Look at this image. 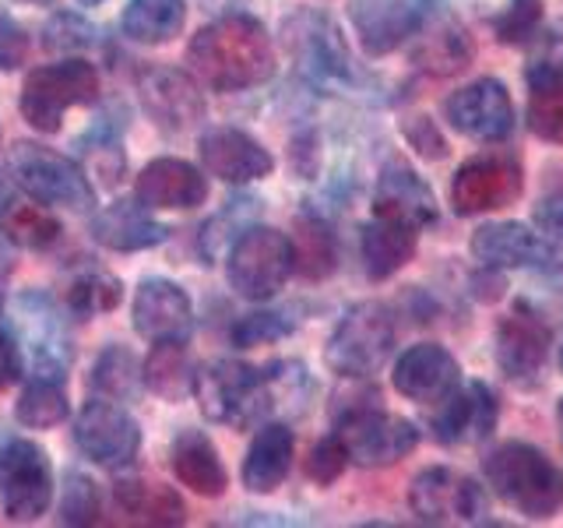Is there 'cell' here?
Here are the masks:
<instances>
[{
    "mask_svg": "<svg viewBox=\"0 0 563 528\" xmlns=\"http://www.w3.org/2000/svg\"><path fill=\"white\" fill-rule=\"evenodd\" d=\"M289 240L296 254V272L307 282H324L339 272V237H334V229L324 216H317V211L296 216Z\"/></svg>",
    "mask_w": 563,
    "mask_h": 528,
    "instance_id": "32",
    "label": "cell"
},
{
    "mask_svg": "<svg viewBox=\"0 0 563 528\" xmlns=\"http://www.w3.org/2000/svg\"><path fill=\"white\" fill-rule=\"evenodd\" d=\"M374 216L412 222L422 229V226H433L440 211H437L433 187L422 180L409 163L391 158V163H384L374 184Z\"/></svg>",
    "mask_w": 563,
    "mask_h": 528,
    "instance_id": "25",
    "label": "cell"
},
{
    "mask_svg": "<svg viewBox=\"0 0 563 528\" xmlns=\"http://www.w3.org/2000/svg\"><path fill=\"white\" fill-rule=\"evenodd\" d=\"M536 226L539 233L563 243V194H553V198H542L536 205Z\"/></svg>",
    "mask_w": 563,
    "mask_h": 528,
    "instance_id": "50",
    "label": "cell"
},
{
    "mask_svg": "<svg viewBox=\"0 0 563 528\" xmlns=\"http://www.w3.org/2000/svg\"><path fill=\"white\" fill-rule=\"evenodd\" d=\"M0 233L11 246H22V251H49V246H57L60 237H64V226L60 219L53 216L49 205H11L4 211V222H0Z\"/></svg>",
    "mask_w": 563,
    "mask_h": 528,
    "instance_id": "38",
    "label": "cell"
},
{
    "mask_svg": "<svg viewBox=\"0 0 563 528\" xmlns=\"http://www.w3.org/2000/svg\"><path fill=\"white\" fill-rule=\"evenodd\" d=\"M169 465H173L176 480H180V486L198 493V497L216 501L229 486V472L222 465V454L216 448V440H211L205 430L187 427L176 433L169 444Z\"/></svg>",
    "mask_w": 563,
    "mask_h": 528,
    "instance_id": "27",
    "label": "cell"
},
{
    "mask_svg": "<svg viewBox=\"0 0 563 528\" xmlns=\"http://www.w3.org/2000/svg\"><path fill=\"white\" fill-rule=\"evenodd\" d=\"M22 374H25L22 342H18V334L8 324H0V392L22 381Z\"/></svg>",
    "mask_w": 563,
    "mask_h": 528,
    "instance_id": "49",
    "label": "cell"
},
{
    "mask_svg": "<svg viewBox=\"0 0 563 528\" xmlns=\"http://www.w3.org/2000/svg\"><path fill=\"white\" fill-rule=\"evenodd\" d=\"M472 57H475L472 35L465 32L462 22H454L444 8H440L430 18V25L412 40V64L433 78L457 75V70H465L472 64Z\"/></svg>",
    "mask_w": 563,
    "mask_h": 528,
    "instance_id": "28",
    "label": "cell"
},
{
    "mask_svg": "<svg viewBox=\"0 0 563 528\" xmlns=\"http://www.w3.org/2000/svg\"><path fill=\"white\" fill-rule=\"evenodd\" d=\"M286 46L299 75L313 85H360V70L349 57L342 29L321 11H296L286 22Z\"/></svg>",
    "mask_w": 563,
    "mask_h": 528,
    "instance_id": "10",
    "label": "cell"
},
{
    "mask_svg": "<svg viewBox=\"0 0 563 528\" xmlns=\"http://www.w3.org/2000/svg\"><path fill=\"white\" fill-rule=\"evenodd\" d=\"M8 173L32 201L67 211L96 208V187L88 180L92 173L57 148L35 145V141H18L8 152Z\"/></svg>",
    "mask_w": 563,
    "mask_h": 528,
    "instance_id": "6",
    "label": "cell"
},
{
    "mask_svg": "<svg viewBox=\"0 0 563 528\" xmlns=\"http://www.w3.org/2000/svg\"><path fill=\"white\" fill-rule=\"evenodd\" d=\"M440 8V0H356L349 22L366 57H387L412 43Z\"/></svg>",
    "mask_w": 563,
    "mask_h": 528,
    "instance_id": "15",
    "label": "cell"
},
{
    "mask_svg": "<svg viewBox=\"0 0 563 528\" xmlns=\"http://www.w3.org/2000/svg\"><path fill=\"white\" fill-rule=\"evenodd\" d=\"M395 339H398V324L391 307L377 304V299H366V304L349 307L339 317V324L328 334L324 363L331 374H339L345 381L374 377L387 363V356H391Z\"/></svg>",
    "mask_w": 563,
    "mask_h": 528,
    "instance_id": "4",
    "label": "cell"
},
{
    "mask_svg": "<svg viewBox=\"0 0 563 528\" xmlns=\"http://www.w3.org/2000/svg\"><path fill=\"white\" fill-rule=\"evenodd\" d=\"M145 387L152 395L166 402H184L194 395L198 366H194L187 342H152V352L145 356Z\"/></svg>",
    "mask_w": 563,
    "mask_h": 528,
    "instance_id": "34",
    "label": "cell"
},
{
    "mask_svg": "<svg viewBox=\"0 0 563 528\" xmlns=\"http://www.w3.org/2000/svg\"><path fill=\"white\" fill-rule=\"evenodd\" d=\"M542 25V0H510V4L493 18V32L504 46H521L536 40Z\"/></svg>",
    "mask_w": 563,
    "mask_h": 528,
    "instance_id": "45",
    "label": "cell"
},
{
    "mask_svg": "<svg viewBox=\"0 0 563 528\" xmlns=\"http://www.w3.org/2000/svg\"><path fill=\"white\" fill-rule=\"evenodd\" d=\"M556 422H560V437H563V398H560V405H556Z\"/></svg>",
    "mask_w": 563,
    "mask_h": 528,
    "instance_id": "52",
    "label": "cell"
},
{
    "mask_svg": "<svg viewBox=\"0 0 563 528\" xmlns=\"http://www.w3.org/2000/svg\"><path fill=\"white\" fill-rule=\"evenodd\" d=\"M113 497L123 515H131L141 525H184L187 507L176 497L173 486L148 483V480H120L113 486Z\"/></svg>",
    "mask_w": 563,
    "mask_h": 528,
    "instance_id": "35",
    "label": "cell"
},
{
    "mask_svg": "<svg viewBox=\"0 0 563 528\" xmlns=\"http://www.w3.org/2000/svg\"><path fill=\"white\" fill-rule=\"evenodd\" d=\"M141 387H145V366L137 363L134 352L120 342L106 345L92 363V374H88V392L110 402H134Z\"/></svg>",
    "mask_w": 563,
    "mask_h": 528,
    "instance_id": "36",
    "label": "cell"
},
{
    "mask_svg": "<svg viewBox=\"0 0 563 528\" xmlns=\"http://www.w3.org/2000/svg\"><path fill=\"white\" fill-rule=\"evenodd\" d=\"M53 504L49 454L29 437H11L0 444V507L8 521H40Z\"/></svg>",
    "mask_w": 563,
    "mask_h": 528,
    "instance_id": "11",
    "label": "cell"
},
{
    "mask_svg": "<svg viewBox=\"0 0 563 528\" xmlns=\"http://www.w3.org/2000/svg\"><path fill=\"white\" fill-rule=\"evenodd\" d=\"M254 205H257L254 198H236V201H229V205L219 211V216L201 229V254H205L208 264L216 261V254L222 251V246H233V240H236V237H233V229H246V226H251L246 219H251L254 211H257Z\"/></svg>",
    "mask_w": 563,
    "mask_h": 528,
    "instance_id": "43",
    "label": "cell"
},
{
    "mask_svg": "<svg viewBox=\"0 0 563 528\" xmlns=\"http://www.w3.org/2000/svg\"><path fill=\"white\" fill-rule=\"evenodd\" d=\"M486 486L515 507L518 515L545 521L563 504V475L536 444L528 440H504L483 458Z\"/></svg>",
    "mask_w": 563,
    "mask_h": 528,
    "instance_id": "2",
    "label": "cell"
},
{
    "mask_svg": "<svg viewBox=\"0 0 563 528\" xmlns=\"http://www.w3.org/2000/svg\"><path fill=\"white\" fill-rule=\"evenodd\" d=\"M96 25L88 22L78 11H57L49 14V22L43 25V46L57 53H78L96 43Z\"/></svg>",
    "mask_w": 563,
    "mask_h": 528,
    "instance_id": "44",
    "label": "cell"
},
{
    "mask_svg": "<svg viewBox=\"0 0 563 528\" xmlns=\"http://www.w3.org/2000/svg\"><path fill=\"white\" fill-rule=\"evenodd\" d=\"M472 257L483 268H553L560 261L556 246L545 233H536L525 222H486L468 240Z\"/></svg>",
    "mask_w": 563,
    "mask_h": 528,
    "instance_id": "19",
    "label": "cell"
},
{
    "mask_svg": "<svg viewBox=\"0 0 563 528\" xmlns=\"http://www.w3.org/2000/svg\"><path fill=\"white\" fill-rule=\"evenodd\" d=\"M528 128L550 145H563V61L528 67Z\"/></svg>",
    "mask_w": 563,
    "mask_h": 528,
    "instance_id": "31",
    "label": "cell"
},
{
    "mask_svg": "<svg viewBox=\"0 0 563 528\" xmlns=\"http://www.w3.org/2000/svg\"><path fill=\"white\" fill-rule=\"evenodd\" d=\"M419 251V226L398 219H374L360 229V257L369 282L398 275Z\"/></svg>",
    "mask_w": 563,
    "mask_h": 528,
    "instance_id": "29",
    "label": "cell"
},
{
    "mask_svg": "<svg viewBox=\"0 0 563 528\" xmlns=\"http://www.w3.org/2000/svg\"><path fill=\"white\" fill-rule=\"evenodd\" d=\"M120 299H123V282L110 272L96 268V272H85L70 282L64 307H67V314H75L78 321H92L99 314L117 310Z\"/></svg>",
    "mask_w": 563,
    "mask_h": 528,
    "instance_id": "40",
    "label": "cell"
},
{
    "mask_svg": "<svg viewBox=\"0 0 563 528\" xmlns=\"http://www.w3.org/2000/svg\"><path fill=\"white\" fill-rule=\"evenodd\" d=\"M187 4L184 0H128L120 14V32L137 46H163L184 32Z\"/></svg>",
    "mask_w": 563,
    "mask_h": 528,
    "instance_id": "33",
    "label": "cell"
},
{
    "mask_svg": "<svg viewBox=\"0 0 563 528\" xmlns=\"http://www.w3.org/2000/svg\"><path fill=\"white\" fill-rule=\"evenodd\" d=\"M0 208H4V187H0Z\"/></svg>",
    "mask_w": 563,
    "mask_h": 528,
    "instance_id": "55",
    "label": "cell"
},
{
    "mask_svg": "<svg viewBox=\"0 0 563 528\" xmlns=\"http://www.w3.org/2000/svg\"><path fill=\"white\" fill-rule=\"evenodd\" d=\"M560 366H563V349H560Z\"/></svg>",
    "mask_w": 563,
    "mask_h": 528,
    "instance_id": "56",
    "label": "cell"
},
{
    "mask_svg": "<svg viewBox=\"0 0 563 528\" xmlns=\"http://www.w3.org/2000/svg\"><path fill=\"white\" fill-rule=\"evenodd\" d=\"M134 331L148 342H187L194 331V304L173 278H145L134 293Z\"/></svg>",
    "mask_w": 563,
    "mask_h": 528,
    "instance_id": "22",
    "label": "cell"
},
{
    "mask_svg": "<svg viewBox=\"0 0 563 528\" xmlns=\"http://www.w3.org/2000/svg\"><path fill=\"white\" fill-rule=\"evenodd\" d=\"M409 507L427 525H479L486 521V490L448 465L422 469L409 486Z\"/></svg>",
    "mask_w": 563,
    "mask_h": 528,
    "instance_id": "13",
    "label": "cell"
},
{
    "mask_svg": "<svg viewBox=\"0 0 563 528\" xmlns=\"http://www.w3.org/2000/svg\"><path fill=\"white\" fill-rule=\"evenodd\" d=\"M99 92H102L99 70L81 57H67L60 64H46V67L29 70L22 81L18 110H22L32 131L57 134L64 128L67 110L99 102Z\"/></svg>",
    "mask_w": 563,
    "mask_h": 528,
    "instance_id": "5",
    "label": "cell"
},
{
    "mask_svg": "<svg viewBox=\"0 0 563 528\" xmlns=\"http://www.w3.org/2000/svg\"><path fill=\"white\" fill-rule=\"evenodd\" d=\"M11 331L22 342V352L29 356V377H64L67 381V366L75 356V342H70V324L67 314L57 307V299L40 293V289H25L11 299Z\"/></svg>",
    "mask_w": 563,
    "mask_h": 528,
    "instance_id": "8",
    "label": "cell"
},
{
    "mask_svg": "<svg viewBox=\"0 0 563 528\" xmlns=\"http://www.w3.org/2000/svg\"><path fill=\"white\" fill-rule=\"evenodd\" d=\"M18 4H49V0H18Z\"/></svg>",
    "mask_w": 563,
    "mask_h": 528,
    "instance_id": "54",
    "label": "cell"
},
{
    "mask_svg": "<svg viewBox=\"0 0 563 528\" xmlns=\"http://www.w3.org/2000/svg\"><path fill=\"white\" fill-rule=\"evenodd\" d=\"M198 155L208 176L233 187L264 180V176L275 173V155L254 134L240 128H208L198 138Z\"/></svg>",
    "mask_w": 563,
    "mask_h": 528,
    "instance_id": "20",
    "label": "cell"
},
{
    "mask_svg": "<svg viewBox=\"0 0 563 528\" xmlns=\"http://www.w3.org/2000/svg\"><path fill=\"white\" fill-rule=\"evenodd\" d=\"M497 419H500V402L493 395V387L483 381H468V384H457L454 392L440 402L430 430L440 444L462 448V444H479V440H486L497 430Z\"/></svg>",
    "mask_w": 563,
    "mask_h": 528,
    "instance_id": "21",
    "label": "cell"
},
{
    "mask_svg": "<svg viewBox=\"0 0 563 528\" xmlns=\"http://www.w3.org/2000/svg\"><path fill=\"white\" fill-rule=\"evenodd\" d=\"M391 384L401 398H409L416 405H440L462 384V366H457V360L444 345L419 342L395 360Z\"/></svg>",
    "mask_w": 563,
    "mask_h": 528,
    "instance_id": "23",
    "label": "cell"
},
{
    "mask_svg": "<svg viewBox=\"0 0 563 528\" xmlns=\"http://www.w3.org/2000/svg\"><path fill=\"white\" fill-rule=\"evenodd\" d=\"M134 198L152 211H190L208 201V176L187 158L163 155L137 173Z\"/></svg>",
    "mask_w": 563,
    "mask_h": 528,
    "instance_id": "24",
    "label": "cell"
},
{
    "mask_svg": "<svg viewBox=\"0 0 563 528\" xmlns=\"http://www.w3.org/2000/svg\"><path fill=\"white\" fill-rule=\"evenodd\" d=\"M296 272L292 240L272 226H246L225 254V278L236 296L264 304L286 289Z\"/></svg>",
    "mask_w": 563,
    "mask_h": 528,
    "instance_id": "7",
    "label": "cell"
},
{
    "mask_svg": "<svg viewBox=\"0 0 563 528\" xmlns=\"http://www.w3.org/2000/svg\"><path fill=\"white\" fill-rule=\"evenodd\" d=\"M525 190L521 163L507 152H486L468 158L465 166H457L451 180V208L454 216H486V211H500L515 205Z\"/></svg>",
    "mask_w": 563,
    "mask_h": 528,
    "instance_id": "14",
    "label": "cell"
},
{
    "mask_svg": "<svg viewBox=\"0 0 563 528\" xmlns=\"http://www.w3.org/2000/svg\"><path fill=\"white\" fill-rule=\"evenodd\" d=\"M194 78L216 92H246L275 75V43L254 14H222L198 29L187 46Z\"/></svg>",
    "mask_w": 563,
    "mask_h": 528,
    "instance_id": "1",
    "label": "cell"
},
{
    "mask_svg": "<svg viewBox=\"0 0 563 528\" xmlns=\"http://www.w3.org/2000/svg\"><path fill=\"white\" fill-rule=\"evenodd\" d=\"M349 465V451L342 444L339 433H328L324 440H317L307 458V475L317 486H331L342 480V472Z\"/></svg>",
    "mask_w": 563,
    "mask_h": 528,
    "instance_id": "46",
    "label": "cell"
},
{
    "mask_svg": "<svg viewBox=\"0 0 563 528\" xmlns=\"http://www.w3.org/2000/svg\"><path fill=\"white\" fill-rule=\"evenodd\" d=\"M141 106L155 120V128L169 134L190 131L194 123L205 120V96L201 81L176 67H145L137 78Z\"/></svg>",
    "mask_w": 563,
    "mask_h": 528,
    "instance_id": "18",
    "label": "cell"
},
{
    "mask_svg": "<svg viewBox=\"0 0 563 528\" xmlns=\"http://www.w3.org/2000/svg\"><path fill=\"white\" fill-rule=\"evenodd\" d=\"M78 148L85 155V169L102 184H117L123 173V123L113 117H99L88 134H81Z\"/></svg>",
    "mask_w": 563,
    "mask_h": 528,
    "instance_id": "39",
    "label": "cell"
},
{
    "mask_svg": "<svg viewBox=\"0 0 563 528\" xmlns=\"http://www.w3.org/2000/svg\"><path fill=\"white\" fill-rule=\"evenodd\" d=\"M292 451H296V437L286 422H264L243 458V472H240L243 486L257 493V497L275 493L292 469Z\"/></svg>",
    "mask_w": 563,
    "mask_h": 528,
    "instance_id": "30",
    "label": "cell"
},
{
    "mask_svg": "<svg viewBox=\"0 0 563 528\" xmlns=\"http://www.w3.org/2000/svg\"><path fill=\"white\" fill-rule=\"evenodd\" d=\"M334 433L342 437L349 462L360 469H387L419 448V427L412 419L391 416L366 402L349 405Z\"/></svg>",
    "mask_w": 563,
    "mask_h": 528,
    "instance_id": "9",
    "label": "cell"
},
{
    "mask_svg": "<svg viewBox=\"0 0 563 528\" xmlns=\"http://www.w3.org/2000/svg\"><path fill=\"white\" fill-rule=\"evenodd\" d=\"M102 518V493L92 475L67 469L57 493V521L60 525H99Z\"/></svg>",
    "mask_w": 563,
    "mask_h": 528,
    "instance_id": "41",
    "label": "cell"
},
{
    "mask_svg": "<svg viewBox=\"0 0 563 528\" xmlns=\"http://www.w3.org/2000/svg\"><path fill=\"white\" fill-rule=\"evenodd\" d=\"M545 356H550V324L528 304H515L497 324V366L507 381L532 387L542 377Z\"/></svg>",
    "mask_w": 563,
    "mask_h": 528,
    "instance_id": "17",
    "label": "cell"
},
{
    "mask_svg": "<svg viewBox=\"0 0 563 528\" xmlns=\"http://www.w3.org/2000/svg\"><path fill=\"white\" fill-rule=\"evenodd\" d=\"M296 331V321L286 310H254V314H243L229 328V339H233L236 349H254V345H272L289 339Z\"/></svg>",
    "mask_w": 563,
    "mask_h": 528,
    "instance_id": "42",
    "label": "cell"
},
{
    "mask_svg": "<svg viewBox=\"0 0 563 528\" xmlns=\"http://www.w3.org/2000/svg\"><path fill=\"white\" fill-rule=\"evenodd\" d=\"M11 275H14V257L8 251H0V314L8 307V286H11Z\"/></svg>",
    "mask_w": 563,
    "mask_h": 528,
    "instance_id": "51",
    "label": "cell"
},
{
    "mask_svg": "<svg viewBox=\"0 0 563 528\" xmlns=\"http://www.w3.org/2000/svg\"><path fill=\"white\" fill-rule=\"evenodd\" d=\"M70 416L64 377H29L25 392L14 402V419L25 430H53Z\"/></svg>",
    "mask_w": 563,
    "mask_h": 528,
    "instance_id": "37",
    "label": "cell"
},
{
    "mask_svg": "<svg viewBox=\"0 0 563 528\" xmlns=\"http://www.w3.org/2000/svg\"><path fill=\"white\" fill-rule=\"evenodd\" d=\"M444 117L457 134L483 145H497L515 134V102L497 78H479L451 92L444 99Z\"/></svg>",
    "mask_w": 563,
    "mask_h": 528,
    "instance_id": "16",
    "label": "cell"
},
{
    "mask_svg": "<svg viewBox=\"0 0 563 528\" xmlns=\"http://www.w3.org/2000/svg\"><path fill=\"white\" fill-rule=\"evenodd\" d=\"M401 134L422 158H433V163H437V158L448 155V141H444V134L437 131V123L430 117H405L401 120Z\"/></svg>",
    "mask_w": 563,
    "mask_h": 528,
    "instance_id": "48",
    "label": "cell"
},
{
    "mask_svg": "<svg viewBox=\"0 0 563 528\" xmlns=\"http://www.w3.org/2000/svg\"><path fill=\"white\" fill-rule=\"evenodd\" d=\"M29 50H32L29 29L18 22L8 8H0V70H4V75L18 70L29 61Z\"/></svg>",
    "mask_w": 563,
    "mask_h": 528,
    "instance_id": "47",
    "label": "cell"
},
{
    "mask_svg": "<svg viewBox=\"0 0 563 528\" xmlns=\"http://www.w3.org/2000/svg\"><path fill=\"white\" fill-rule=\"evenodd\" d=\"M194 398H198L205 419L236 430L275 416L268 366H251L243 360H216L198 370Z\"/></svg>",
    "mask_w": 563,
    "mask_h": 528,
    "instance_id": "3",
    "label": "cell"
},
{
    "mask_svg": "<svg viewBox=\"0 0 563 528\" xmlns=\"http://www.w3.org/2000/svg\"><path fill=\"white\" fill-rule=\"evenodd\" d=\"M152 208H145L137 198L134 201H113L102 211L92 216L88 233L99 246L113 254H141L152 246H163L169 240V226L148 216Z\"/></svg>",
    "mask_w": 563,
    "mask_h": 528,
    "instance_id": "26",
    "label": "cell"
},
{
    "mask_svg": "<svg viewBox=\"0 0 563 528\" xmlns=\"http://www.w3.org/2000/svg\"><path fill=\"white\" fill-rule=\"evenodd\" d=\"M141 422L123 409V402L88 398L75 419V444L99 469H131L141 454Z\"/></svg>",
    "mask_w": 563,
    "mask_h": 528,
    "instance_id": "12",
    "label": "cell"
},
{
    "mask_svg": "<svg viewBox=\"0 0 563 528\" xmlns=\"http://www.w3.org/2000/svg\"><path fill=\"white\" fill-rule=\"evenodd\" d=\"M78 4H81V8H99L102 0H78Z\"/></svg>",
    "mask_w": 563,
    "mask_h": 528,
    "instance_id": "53",
    "label": "cell"
}]
</instances>
